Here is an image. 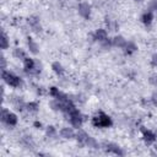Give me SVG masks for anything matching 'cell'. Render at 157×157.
Masks as SVG:
<instances>
[{
    "mask_svg": "<svg viewBox=\"0 0 157 157\" xmlns=\"http://www.w3.org/2000/svg\"><path fill=\"white\" fill-rule=\"evenodd\" d=\"M23 69H25V72L28 74V75H37L40 72V66L37 65V63L34 61V59L29 58V56H26L23 60Z\"/></svg>",
    "mask_w": 157,
    "mask_h": 157,
    "instance_id": "277c9868",
    "label": "cell"
},
{
    "mask_svg": "<svg viewBox=\"0 0 157 157\" xmlns=\"http://www.w3.org/2000/svg\"><path fill=\"white\" fill-rule=\"evenodd\" d=\"M123 49H124V54H125V55H131V54H134V53L137 50V45H136L134 42L128 40L126 44H125V47H124Z\"/></svg>",
    "mask_w": 157,
    "mask_h": 157,
    "instance_id": "9a60e30c",
    "label": "cell"
},
{
    "mask_svg": "<svg viewBox=\"0 0 157 157\" xmlns=\"http://www.w3.org/2000/svg\"><path fill=\"white\" fill-rule=\"evenodd\" d=\"M1 121L4 124H6L7 126H15L18 121V118L15 113L7 110L6 108H2V110H1Z\"/></svg>",
    "mask_w": 157,
    "mask_h": 157,
    "instance_id": "8992f818",
    "label": "cell"
},
{
    "mask_svg": "<svg viewBox=\"0 0 157 157\" xmlns=\"http://www.w3.org/2000/svg\"><path fill=\"white\" fill-rule=\"evenodd\" d=\"M52 70L58 75V76H63L64 75V67H63V65L59 63V61H54L53 64H52Z\"/></svg>",
    "mask_w": 157,
    "mask_h": 157,
    "instance_id": "e0dca14e",
    "label": "cell"
},
{
    "mask_svg": "<svg viewBox=\"0 0 157 157\" xmlns=\"http://www.w3.org/2000/svg\"><path fill=\"white\" fill-rule=\"evenodd\" d=\"M105 23H107V26H108V28H109L110 31H115V28H117V23H115V22H112L110 20H107Z\"/></svg>",
    "mask_w": 157,
    "mask_h": 157,
    "instance_id": "cb8c5ba5",
    "label": "cell"
},
{
    "mask_svg": "<svg viewBox=\"0 0 157 157\" xmlns=\"http://www.w3.org/2000/svg\"><path fill=\"white\" fill-rule=\"evenodd\" d=\"M1 69H2V70L6 69V59H5L4 55H1Z\"/></svg>",
    "mask_w": 157,
    "mask_h": 157,
    "instance_id": "4316f807",
    "label": "cell"
},
{
    "mask_svg": "<svg viewBox=\"0 0 157 157\" xmlns=\"http://www.w3.org/2000/svg\"><path fill=\"white\" fill-rule=\"evenodd\" d=\"M59 134H60V136H61L63 139H67V140H69V139H74V137H76V132H75V130H74L72 128H69V126L60 129Z\"/></svg>",
    "mask_w": 157,
    "mask_h": 157,
    "instance_id": "8fae6325",
    "label": "cell"
},
{
    "mask_svg": "<svg viewBox=\"0 0 157 157\" xmlns=\"http://www.w3.org/2000/svg\"><path fill=\"white\" fill-rule=\"evenodd\" d=\"M39 108V104L37 102H29V103H26V109L29 112V113H36Z\"/></svg>",
    "mask_w": 157,
    "mask_h": 157,
    "instance_id": "44dd1931",
    "label": "cell"
},
{
    "mask_svg": "<svg viewBox=\"0 0 157 157\" xmlns=\"http://www.w3.org/2000/svg\"><path fill=\"white\" fill-rule=\"evenodd\" d=\"M76 140L81 146H86V147H91V148H98V144L97 141L90 136L86 131L78 129V131L76 132Z\"/></svg>",
    "mask_w": 157,
    "mask_h": 157,
    "instance_id": "6da1fadb",
    "label": "cell"
},
{
    "mask_svg": "<svg viewBox=\"0 0 157 157\" xmlns=\"http://www.w3.org/2000/svg\"><path fill=\"white\" fill-rule=\"evenodd\" d=\"M28 23H29L31 28H32L34 32L39 33V32L42 31V27H40V22H39V17H37V16H31V17L28 18Z\"/></svg>",
    "mask_w": 157,
    "mask_h": 157,
    "instance_id": "7c38bea8",
    "label": "cell"
},
{
    "mask_svg": "<svg viewBox=\"0 0 157 157\" xmlns=\"http://www.w3.org/2000/svg\"><path fill=\"white\" fill-rule=\"evenodd\" d=\"M148 82H150V85H152V86H157V74L155 72V74H151L150 75V77H148Z\"/></svg>",
    "mask_w": 157,
    "mask_h": 157,
    "instance_id": "603a6c76",
    "label": "cell"
},
{
    "mask_svg": "<svg viewBox=\"0 0 157 157\" xmlns=\"http://www.w3.org/2000/svg\"><path fill=\"white\" fill-rule=\"evenodd\" d=\"M45 134H47V136H49V137H55L56 134H58V131H56V129H55L53 125H48L47 129H45Z\"/></svg>",
    "mask_w": 157,
    "mask_h": 157,
    "instance_id": "7402d4cb",
    "label": "cell"
},
{
    "mask_svg": "<svg viewBox=\"0 0 157 157\" xmlns=\"http://www.w3.org/2000/svg\"><path fill=\"white\" fill-rule=\"evenodd\" d=\"M152 10L157 12V0H155V1H153V4H152Z\"/></svg>",
    "mask_w": 157,
    "mask_h": 157,
    "instance_id": "83f0119b",
    "label": "cell"
},
{
    "mask_svg": "<svg viewBox=\"0 0 157 157\" xmlns=\"http://www.w3.org/2000/svg\"><path fill=\"white\" fill-rule=\"evenodd\" d=\"M134 1H136V2H141L142 0H134Z\"/></svg>",
    "mask_w": 157,
    "mask_h": 157,
    "instance_id": "f546056e",
    "label": "cell"
},
{
    "mask_svg": "<svg viewBox=\"0 0 157 157\" xmlns=\"http://www.w3.org/2000/svg\"><path fill=\"white\" fill-rule=\"evenodd\" d=\"M151 65L152 66H157V54H153L152 55V58H151Z\"/></svg>",
    "mask_w": 157,
    "mask_h": 157,
    "instance_id": "d4e9b609",
    "label": "cell"
},
{
    "mask_svg": "<svg viewBox=\"0 0 157 157\" xmlns=\"http://www.w3.org/2000/svg\"><path fill=\"white\" fill-rule=\"evenodd\" d=\"M140 20H141V22H142L145 26H150V25L152 23V21H153V12H152V11H145V12L141 15Z\"/></svg>",
    "mask_w": 157,
    "mask_h": 157,
    "instance_id": "4fadbf2b",
    "label": "cell"
},
{
    "mask_svg": "<svg viewBox=\"0 0 157 157\" xmlns=\"http://www.w3.org/2000/svg\"><path fill=\"white\" fill-rule=\"evenodd\" d=\"M66 115H67V119L70 120L71 126L77 128V129L81 128V125H82V123H83V115L80 113L78 109L74 108V109H72L71 112H69Z\"/></svg>",
    "mask_w": 157,
    "mask_h": 157,
    "instance_id": "5b68a950",
    "label": "cell"
},
{
    "mask_svg": "<svg viewBox=\"0 0 157 157\" xmlns=\"http://www.w3.org/2000/svg\"><path fill=\"white\" fill-rule=\"evenodd\" d=\"M151 101H152V103L157 107V92H153V93H152V96H151Z\"/></svg>",
    "mask_w": 157,
    "mask_h": 157,
    "instance_id": "484cf974",
    "label": "cell"
},
{
    "mask_svg": "<svg viewBox=\"0 0 157 157\" xmlns=\"http://www.w3.org/2000/svg\"><path fill=\"white\" fill-rule=\"evenodd\" d=\"M9 47H10L9 37H7L6 33L2 31V32H1V38H0V48H1V49H7Z\"/></svg>",
    "mask_w": 157,
    "mask_h": 157,
    "instance_id": "ac0fdd59",
    "label": "cell"
},
{
    "mask_svg": "<svg viewBox=\"0 0 157 157\" xmlns=\"http://www.w3.org/2000/svg\"><path fill=\"white\" fill-rule=\"evenodd\" d=\"M107 38H108V33H107V29H104V28H98L93 33V39L99 43H103Z\"/></svg>",
    "mask_w": 157,
    "mask_h": 157,
    "instance_id": "30bf717a",
    "label": "cell"
},
{
    "mask_svg": "<svg viewBox=\"0 0 157 157\" xmlns=\"http://www.w3.org/2000/svg\"><path fill=\"white\" fill-rule=\"evenodd\" d=\"M126 42H128V40H126L123 36H115V37H113V38H112V44H113V47L121 48V49L125 47Z\"/></svg>",
    "mask_w": 157,
    "mask_h": 157,
    "instance_id": "5bb4252c",
    "label": "cell"
},
{
    "mask_svg": "<svg viewBox=\"0 0 157 157\" xmlns=\"http://www.w3.org/2000/svg\"><path fill=\"white\" fill-rule=\"evenodd\" d=\"M33 125H34V126H36V128H37V129H39V128H40V126H42V124H40V123H39V121H34V123H33Z\"/></svg>",
    "mask_w": 157,
    "mask_h": 157,
    "instance_id": "f1b7e54d",
    "label": "cell"
},
{
    "mask_svg": "<svg viewBox=\"0 0 157 157\" xmlns=\"http://www.w3.org/2000/svg\"><path fill=\"white\" fill-rule=\"evenodd\" d=\"M140 130H141L142 139H144V141H145L146 145H152V144L157 140V135H156L152 130H150V129H147V128H145V126H141Z\"/></svg>",
    "mask_w": 157,
    "mask_h": 157,
    "instance_id": "ba28073f",
    "label": "cell"
},
{
    "mask_svg": "<svg viewBox=\"0 0 157 157\" xmlns=\"http://www.w3.org/2000/svg\"><path fill=\"white\" fill-rule=\"evenodd\" d=\"M27 45H28V49H29V52L32 53V54H38L39 53V47H38V44L31 38V37H28L27 38Z\"/></svg>",
    "mask_w": 157,
    "mask_h": 157,
    "instance_id": "2e32d148",
    "label": "cell"
},
{
    "mask_svg": "<svg viewBox=\"0 0 157 157\" xmlns=\"http://www.w3.org/2000/svg\"><path fill=\"white\" fill-rule=\"evenodd\" d=\"M103 150L107 152V153H112V155H115V156H124V151L117 145V144H113V142H104L102 145Z\"/></svg>",
    "mask_w": 157,
    "mask_h": 157,
    "instance_id": "52a82bcc",
    "label": "cell"
},
{
    "mask_svg": "<svg viewBox=\"0 0 157 157\" xmlns=\"http://www.w3.org/2000/svg\"><path fill=\"white\" fill-rule=\"evenodd\" d=\"M1 77L4 80L5 83H7L10 87H13V88H17L22 85V80L21 77H18L17 75H15L13 72L11 71H7V70H2L1 72Z\"/></svg>",
    "mask_w": 157,
    "mask_h": 157,
    "instance_id": "3957f363",
    "label": "cell"
},
{
    "mask_svg": "<svg viewBox=\"0 0 157 157\" xmlns=\"http://www.w3.org/2000/svg\"><path fill=\"white\" fill-rule=\"evenodd\" d=\"M12 55L16 59H21V60H23L26 58V53H25V50L22 48H15L13 52H12Z\"/></svg>",
    "mask_w": 157,
    "mask_h": 157,
    "instance_id": "ffe728a7",
    "label": "cell"
},
{
    "mask_svg": "<svg viewBox=\"0 0 157 157\" xmlns=\"http://www.w3.org/2000/svg\"><path fill=\"white\" fill-rule=\"evenodd\" d=\"M92 124L96 128H110L113 125L112 118L105 114L104 112H98L93 118H92Z\"/></svg>",
    "mask_w": 157,
    "mask_h": 157,
    "instance_id": "7a4b0ae2",
    "label": "cell"
},
{
    "mask_svg": "<svg viewBox=\"0 0 157 157\" xmlns=\"http://www.w3.org/2000/svg\"><path fill=\"white\" fill-rule=\"evenodd\" d=\"M22 145H23L26 148H33L34 142H33V140H32V137H31V136L26 135V136H23V137H22Z\"/></svg>",
    "mask_w": 157,
    "mask_h": 157,
    "instance_id": "d6986e66",
    "label": "cell"
},
{
    "mask_svg": "<svg viewBox=\"0 0 157 157\" xmlns=\"http://www.w3.org/2000/svg\"><path fill=\"white\" fill-rule=\"evenodd\" d=\"M77 11H78V15L82 18L90 20V17H91V6L87 2H80L78 6H77Z\"/></svg>",
    "mask_w": 157,
    "mask_h": 157,
    "instance_id": "9c48e42d",
    "label": "cell"
}]
</instances>
